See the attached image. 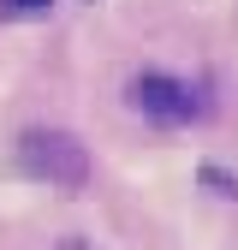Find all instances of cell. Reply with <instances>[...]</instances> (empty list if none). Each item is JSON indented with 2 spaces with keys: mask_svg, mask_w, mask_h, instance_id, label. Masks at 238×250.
<instances>
[{
  "mask_svg": "<svg viewBox=\"0 0 238 250\" xmlns=\"http://www.w3.org/2000/svg\"><path fill=\"white\" fill-rule=\"evenodd\" d=\"M18 161H24L30 179H48V185H60V191H78V185L89 179V149L72 131H30L18 143Z\"/></svg>",
  "mask_w": 238,
  "mask_h": 250,
  "instance_id": "1",
  "label": "cell"
},
{
  "mask_svg": "<svg viewBox=\"0 0 238 250\" xmlns=\"http://www.w3.org/2000/svg\"><path fill=\"white\" fill-rule=\"evenodd\" d=\"M131 102H137V113L161 119V125H178V119L197 113V96H191L178 78H167V72H143V78L131 83Z\"/></svg>",
  "mask_w": 238,
  "mask_h": 250,
  "instance_id": "2",
  "label": "cell"
},
{
  "mask_svg": "<svg viewBox=\"0 0 238 250\" xmlns=\"http://www.w3.org/2000/svg\"><path fill=\"white\" fill-rule=\"evenodd\" d=\"M6 12H48V0H6Z\"/></svg>",
  "mask_w": 238,
  "mask_h": 250,
  "instance_id": "3",
  "label": "cell"
}]
</instances>
